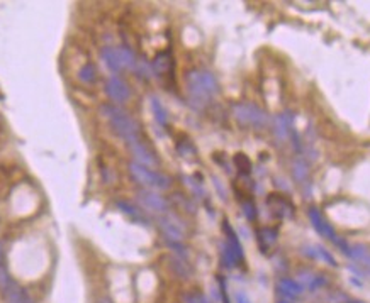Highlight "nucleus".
Listing matches in <instances>:
<instances>
[{"label":"nucleus","instance_id":"nucleus-1","mask_svg":"<svg viewBox=\"0 0 370 303\" xmlns=\"http://www.w3.org/2000/svg\"><path fill=\"white\" fill-rule=\"evenodd\" d=\"M100 112L104 113L106 119H109V122H111L114 132H116L117 136L126 139L128 143H134V141H138L139 127L126 112L117 109V107H112V105H104L100 109Z\"/></svg>","mask_w":370,"mask_h":303},{"label":"nucleus","instance_id":"nucleus-2","mask_svg":"<svg viewBox=\"0 0 370 303\" xmlns=\"http://www.w3.org/2000/svg\"><path fill=\"white\" fill-rule=\"evenodd\" d=\"M187 85L190 95L197 100H208L217 91L216 78L209 72H200V69H195L187 75Z\"/></svg>","mask_w":370,"mask_h":303},{"label":"nucleus","instance_id":"nucleus-3","mask_svg":"<svg viewBox=\"0 0 370 303\" xmlns=\"http://www.w3.org/2000/svg\"><path fill=\"white\" fill-rule=\"evenodd\" d=\"M129 173L139 185L153 188V190H167L170 187V178L161 175L158 171H153L143 165L131 163L129 165Z\"/></svg>","mask_w":370,"mask_h":303},{"label":"nucleus","instance_id":"nucleus-4","mask_svg":"<svg viewBox=\"0 0 370 303\" xmlns=\"http://www.w3.org/2000/svg\"><path fill=\"white\" fill-rule=\"evenodd\" d=\"M235 117L241 124L255 126V127H263L266 121H269V119H266V113L252 104H238L235 107Z\"/></svg>","mask_w":370,"mask_h":303},{"label":"nucleus","instance_id":"nucleus-5","mask_svg":"<svg viewBox=\"0 0 370 303\" xmlns=\"http://www.w3.org/2000/svg\"><path fill=\"white\" fill-rule=\"evenodd\" d=\"M0 290L4 291V296H5V300H7V303H32L29 295H27L26 291L10 278L0 285Z\"/></svg>","mask_w":370,"mask_h":303},{"label":"nucleus","instance_id":"nucleus-6","mask_svg":"<svg viewBox=\"0 0 370 303\" xmlns=\"http://www.w3.org/2000/svg\"><path fill=\"white\" fill-rule=\"evenodd\" d=\"M106 91H107V95L111 97L112 100L121 102V104H122V102H126L129 99V95H131L129 86L124 83L121 78H117V77H111L107 80Z\"/></svg>","mask_w":370,"mask_h":303},{"label":"nucleus","instance_id":"nucleus-7","mask_svg":"<svg viewBox=\"0 0 370 303\" xmlns=\"http://www.w3.org/2000/svg\"><path fill=\"white\" fill-rule=\"evenodd\" d=\"M160 227L161 230L165 232V236L168 237V241H175L180 242L185 236V227L182 225V222L175 219V217H165L160 220Z\"/></svg>","mask_w":370,"mask_h":303},{"label":"nucleus","instance_id":"nucleus-8","mask_svg":"<svg viewBox=\"0 0 370 303\" xmlns=\"http://www.w3.org/2000/svg\"><path fill=\"white\" fill-rule=\"evenodd\" d=\"M138 200L145 208L151 210V212H165L167 210V200L155 192H150V190L139 192Z\"/></svg>","mask_w":370,"mask_h":303},{"label":"nucleus","instance_id":"nucleus-9","mask_svg":"<svg viewBox=\"0 0 370 303\" xmlns=\"http://www.w3.org/2000/svg\"><path fill=\"white\" fill-rule=\"evenodd\" d=\"M129 149H131L133 156L138 161V165H143V166H155L158 165V159H156V156L151 153V151L146 148L143 143H139V141H134V143H129Z\"/></svg>","mask_w":370,"mask_h":303},{"label":"nucleus","instance_id":"nucleus-10","mask_svg":"<svg viewBox=\"0 0 370 303\" xmlns=\"http://www.w3.org/2000/svg\"><path fill=\"white\" fill-rule=\"evenodd\" d=\"M309 219H311V224L314 225V229H316L321 236L328 237V239H331L333 242L338 241V237H336L333 227L328 225V222H326L323 217H321V214H319L318 208H311V210H309Z\"/></svg>","mask_w":370,"mask_h":303},{"label":"nucleus","instance_id":"nucleus-11","mask_svg":"<svg viewBox=\"0 0 370 303\" xmlns=\"http://www.w3.org/2000/svg\"><path fill=\"white\" fill-rule=\"evenodd\" d=\"M277 288H279V293L282 295V298H287V300H296V298H299V296H301V293L304 291V288L297 283V281L289 279V278L280 279L279 285H277Z\"/></svg>","mask_w":370,"mask_h":303},{"label":"nucleus","instance_id":"nucleus-12","mask_svg":"<svg viewBox=\"0 0 370 303\" xmlns=\"http://www.w3.org/2000/svg\"><path fill=\"white\" fill-rule=\"evenodd\" d=\"M100 58L102 61L106 63V66L109 69H112V72H121V64H119V59H117V53H116V48H104L100 53Z\"/></svg>","mask_w":370,"mask_h":303},{"label":"nucleus","instance_id":"nucleus-13","mask_svg":"<svg viewBox=\"0 0 370 303\" xmlns=\"http://www.w3.org/2000/svg\"><path fill=\"white\" fill-rule=\"evenodd\" d=\"M297 279H299V285H301L302 288H304V286H307V288L314 290V288H318V286L324 285V279L321 278V276L314 274V273H309V271H302V273H299Z\"/></svg>","mask_w":370,"mask_h":303},{"label":"nucleus","instance_id":"nucleus-14","mask_svg":"<svg viewBox=\"0 0 370 303\" xmlns=\"http://www.w3.org/2000/svg\"><path fill=\"white\" fill-rule=\"evenodd\" d=\"M116 53H117V59H119V64H121V68H134L136 66V58L131 51L128 50V48H116Z\"/></svg>","mask_w":370,"mask_h":303},{"label":"nucleus","instance_id":"nucleus-15","mask_svg":"<svg viewBox=\"0 0 370 303\" xmlns=\"http://www.w3.org/2000/svg\"><path fill=\"white\" fill-rule=\"evenodd\" d=\"M151 110H153V115H155V121L160 124V126H167L168 122V113L165 110V107L161 105V102L153 97L151 99Z\"/></svg>","mask_w":370,"mask_h":303},{"label":"nucleus","instance_id":"nucleus-16","mask_svg":"<svg viewBox=\"0 0 370 303\" xmlns=\"http://www.w3.org/2000/svg\"><path fill=\"white\" fill-rule=\"evenodd\" d=\"M306 249H307V251H313V252H307L309 256H313V258H316V259H323L324 263L331 264V266H336L335 258L331 256V254L326 251L323 246H307Z\"/></svg>","mask_w":370,"mask_h":303},{"label":"nucleus","instance_id":"nucleus-17","mask_svg":"<svg viewBox=\"0 0 370 303\" xmlns=\"http://www.w3.org/2000/svg\"><path fill=\"white\" fill-rule=\"evenodd\" d=\"M153 68H155V72L156 73H167L168 69L172 68V59H170V55L168 53H161V55H158L155 58V61H153Z\"/></svg>","mask_w":370,"mask_h":303},{"label":"nucleus","instance_id":"nucleus-18","mask_svg":"<svg viewBox=\"0 0 370 303\" xmlns=\"http://www.w3.org/2000/svg\"><path fill=\"white\" fill-rule=\"evenodd\" d=\"M78 78L84 83H92V82H94V80H95V66H94V64H90V63L84 64V66L80 68Z\"/></svg>","mask_w":370,"mask_h":303},{"label":"nucleus","instance_id":"nucleus-19","mask_svg":"<svg viewBox=\"0 0 370 303\" xmlns=\"http://www.w3.org/2000/svg\"><path fill=\"white\" fill-rule=\"evenodd\" d=\"M287 131H289V122H287L285 115L275 117V134H277V137L284 139L287 136Z\"/></svg>","mask_w":370,"mask_h":303},{"label":"nucleus","instance_id":"nucleus-20","mask_svg":"<svg viewBox=\"0 0 370 303\" xmlns=\"http://www.w3.org/2000/svg\"><path fill=\"white\" fill-rule=\"evenodd\" d=\"M258 236H260V244H262V242L265 244L263 247L272 246L275 242V239H277V232L272 230V229H262L258 232Z\"/></svg>","mask_w":370,"mask_h":303},{"label":"nucleus","instance_id":"nucleus-21","mask_svg":"<svg viewBox=\"0 0 370 303\" xmlns=\"http://www.w3.org/2000/svg\"><path fill=\"white\" fill-rule=\"evenodd\" d=\"M235 165H236V168L241 173H250V170H252V165H250V159L246 158V156L244 154H236L235 156Z\"/></svg>","mask_w":370,"mask_h":303},{"label":"nucleus","instance_id":"nucleus-22","mask_svg":"<svg viewBox=\"0 0 370 303\" xmlns=\"http://www.w3.org/2000/svg\"><path fill=\"white\" fill-rule=\"evenodd\" d=\"M117 207L121 212H124L126 215H129V217H134V219H141V214L138 212V208L133 207L131 203H128V202H117Z\"/></svg>","mask_w":370,"mask_h":303},{"label":"nucleus","instance_id":"nucleus-23","mask_svg":"<svg viewBox=\"0 0 370 303\" xmlns=\"http://www.w3.org/2000/svg\"><path fill=\"white\" fill-rule=\"evenodd\" d=\"M294 175H296V178L299 181L306 180L307 178V166L304 165L302 161H297L296 166H294Z\"/></svg>","mask_w":370,"mask_h":303},{"label":"nucleus","instance_id":"nucleus-24","mask_svg":"<svg viewBox=\"0 0 370 303\" xmlns=\"http://www.w3.org/2000/svg\"><path fill=\"white\" fill-rule=\"evenodd\" d=\"M183 301L185 303H209L208 298H205L204 295H200V293H187L183 296Z\"/></svg>","mask_w":370,"mask_h":303},{"label":"nucleus","instance_id":"nucleus-25","mask_svg":"<svg viewBox=\"0 0 370 303\" xmlns=\"http://www.w3.org/2000/svg\"><path fill=\"white\" fill-rule=\"evenodd\" d=\"M243 210H244V215H246L250 220L255 219V207L252 203H243Z\"/></svg>","mask_w":370,"mask_h":303},{"label":"nucleus","instance_id":"nucleus-26","mask_svg":"<svg viewBox=\"0 0 370 303\" xmlns=\"http://www.w3.org/2000/svg\"><path fill=\"white\" fill-rule=\"evenodd\" d=\"M235 300H236V303H252L248 296L243 293V291H238V293L235 295Z\"/></svg>","mask_w":370,"mask_h":303},{"label":"nucleus","instance_id":"nucleus-27","mask_svg":"<svg viewBox=\"0 0 370 303\" xmlns=\"http://www.w3.org/2000/svg\"><path fill=\"white\" fill-rule=\"evenodd\" d=\"M279 303H291V300H287V298H280Z\"/></svg>","mask_w":370,"mask_h":303},{"label":"nucleus","instance_id":"nucleus-28","mask_svg":"<svg viewBox=\"0 0 370 303\" xmlns=\"http://www.w3.org/2000/svg\"><path fill=\"white\" fill-rule=\"evenodd\" d=\"M100 303H109V301H106V300H104V301H100Z\"/></svg>","mask_w":370,"mask_h":303},{"label":"nucleus","instance_id":"nucleus-29","mask_svg":"<svg viewBox=\"0 0 370 303\" xmlns=\"http://www.w3.org/2000/svg\"><path fill=\"white\" fill-rule=\"evenodd\" d=\"M0 256H2V254H0Z\"/></svg>","mask_w":370,"mask_h":303}]
</instances>
